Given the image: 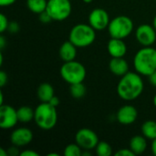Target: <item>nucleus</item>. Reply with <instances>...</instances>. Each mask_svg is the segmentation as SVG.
<instances>
[{
	"instance_id": "37998d69",
	"label": "nucleus",
	"mask_w": 156,
	"mask_h": 156,
	"mask_svg": "<svg viewBox=\"0 0 156 156\" xmlns=\"http://www.w3.org/2000/svg\"><path fill=\"white\" fill-rule=\"evenodd\" d=\"M2 64H3V55L0 54V65H2Z\"/></svg>"
},
{
	"instance_id": "423d86ee",
	"label": "nucleus",
	"mask_w": 156,
	"mask_h": 156,
	"mask_svg": "<svg viewBox=\"0 0 156 156\" xmlns=\"http://www.w3.org/2000/svg\"><path fill=\"white\" fill-rule=\"evenodd\" d=\"M133 30V22L127 16H118L110 21L108 32L111 37L124 39Z\"/></svg>"
},
{
	"instance_id": "4468645a",
	"label": "nucleus",
	"mask_w": 156,
	"mask_h": 156,
	"mask_svg": "<svg viewBox=\"0 0 156 156\" xmlns=\"http://www.w3.org/2000/svg\"><path fill=\"white\" fill-rule=\"evenodd\" d=\"M107 50L112 58H123L127 53V46L123 39L112 37L107 44Z\"/></svg>"
},
{
	"instance_id": "9b49d317",
	"label": "nucleus",
	"mask_w": 156,
	"mask_h": 156,
	"mask_svg": "<svg viewBox=\"0 0 156 156\" xmlns=\"http://www.w3.org/2000/svg\"><path fill=\"white\" fill-rule=\"evenodd\" d=\"M110 21L108 12L101 7L94 8L89 15V24L95 30H103L108 28Z\"/></svg>"
},
{
	"instance_id": "1a4fd4ad",
	"label": "nucleus",
	"mask_w": 156,
	"mask_h": 156,
	"mask_svg": "<svg viewBox=\"0 0 156 156\" xmlns=\"http://www.w3.org/2000/svg\"><path fill=\"white\" fill-rule=\"evenodd\" d=\"M135 38L144 47H151L156 41V30L154 26L143 24L135 30Z\"/></svg>"
},
{
	"instance_id": "aec40b11",
	"label": "nucleus",
	"mask_w": 156,
	"mask_h": 156,
	"mask_svg": "<svg viewBox=\"0 0 156 156\" xmlns=\"http://www.w3.org/2000/svg\"><path fill=\"white\" fill-rule=\"evenodd\" d=\"M142 134L147 140H154L156 139V122L153 120H148L144 122L142 125Z\"/></svg>"
},
{
	"instance_id": "b1692460",
	"label": "nucleus",
	"mask_w": 156,
	"mask_h": 156,
	"mask_svg": "<svg viewBox=\"0 0 156 156\" xmlns=\"http://www.w3.org/2000/svg\"><path fill=\"white\" fill-rule=\"evenodd\" d=\"M83 149L76 143V144H68L63 152V154L65 156H82Z\"/></svg>"
},
{
	"instance_id": "79ce46f5",
	"label": "nucleus",
	"mask_w": 156,
	"mask_h": 156,
	"mask_svg": "<svg viewBox=\"0 0 156 156\" xmlns=\"http://www.w3.org/2000/svg\"><path fill=\"white\" fill-rule=\"evenodd\" d=\"M153 102H154V105L155 106V108H156V94L154 95V99H153Z\"/></svg>"
},
{
	"instance_id": "cd10ccee",
	"label": "nucleus",
	"mask_w": 156,
	"mask_h": 156,
	"mask_svg": "<svg viewBox=\"0 0 156 156\" xmlns=\"http://www.w3.org/2000/svg\"><path fill=\"white\" fill-rule=\"evenodd\" d=\"M115 156H135V154L130 148H127V149H120L115 153Z\"/></svg>"
},
{
	"instance_id": "0eeeda50",
	"label": "nucleus",
	"mask_w": 156,
	"mask_h": 156,
	"mask_svg": "<svg viewBox=\"0 0 156 156\" xmlns=\"http://www.w3.org/2000/svg\"><path fill=\"white\" fill-rule=\"evenodd\" d=\"M48 13L55 21H64L71 14L72 5L70 0H48Z\"/></svg>"
},
{
	"instance_id": "a211bd4d",
	"label": "nucleus",
	"mask_w": 156,
	"mask_h": 156,
	"mask_svg": "<svg viewBox=\"0 0 156 156\" xmlns=\"http://www.w3.org/2000/svg\"><path fill=\"white\" fill-rule=\"evenodd\" d=\"M37 95L41 102H49V101L55 96L54 89L51 84L48 82L41 83L37 88Z\"/></svg>"
},
{
	"instance_id": "412c9836",
	"label": "nucleus",
	"mask_w": 156,
	"mask_h": 156,
	"mask_svg": "<svg viewBox=\"0 0 156 156\" xmlns=\"http://www.w3.org/2000/svg\"><path fill=\"white\" fill-rule=\"evenodd\" d=\"M48 0H27V8L34 14L39 15L47 9Z\"/></svg>"
},
{
	"instance_id": "4c0bfd02",
	"label": "nucleus",
	"mask_w": 156,
	"mask_h": 156,
	"mask_svg": "<svg viewBox=\"0 0 156 156\" xmlns=\"http://www.w3.org/2000/svg\"><path fill=\"white\" fill-rule=\"evenodd\" d=\"M3 99H4V96H3V92L1 91V92H0V105H3V104H4Z\"/></svg>"
},
{
	"instance_id": "2f4dec72",
	"label": "nucleus",
	"mask_w": 156,
	"mask_h": 156,
	"mask_svg": "<svg viewBox=\"0 0 156 156\" xmlns=\"http://www.w3.org/2000/svg\"><path fill=\"white\" fill-rule=\"evenodd\" d=\"M16 1V0H0V5L2 7L9 6V5H12L13 4H15Z\"/></svg>"
},
{
	"instance_id": "58836bf2",
	"label": "nucleus",
	"mask_w": 156,
	"mask_h": 156,
	"mask_svg": "<svg viewBox=\"0 0 156 156\" xmlns=\"http://www.w3.org/2000/svg\"><path fill=\"white\" fill-rule=\"evenodd\" d=\"M153 26H154V29L156 30V15H155V16L154 17V20H153Z\"/></svg>"
},
{
	"instance_id": "473e14b6",
	"label": "nucleus",
	"mask_w": 156,
	"mask_h": 156,
	"mask_svg": "<svg viewBox=\"0 0 156 156\" xmlns=\"http://www.w3.org/2000/svg\"><path fill=\"white\" fill-rule=\"evenodd\" d=\"M149 81L153 86L156 87V70L149 76Z\"/></svg>"
},
{
	"instance_id": "6e6552de",
	"label": "nucleus",
	"mask_w": 156,
	"mask_h": 156,
	"mask_svg": "<svg viewBox=\"0 0 156 156\" xmlns=\"http://www.w3.org/2000/svg\"><path fill=\"white\" fill-rule=\"evenodd\" d=\"M75 141L83 150L88 151L95 149L100 142L97 133L88 128H82L79 130L75 135Z\"/></svg>"
},
{
	"instance_id": "f704fd0d",
	"label": "nucleus",
	"mask_w": 156,
	"mask_h": 156,
	"mask_svg": "<svg viewBox=\"0 0 156 156\" xmlns=\"http://www.w3.org/2000/svg\"><path fill=\"white\" fill-rule=\"evenodd\" d=\"M151 150L152 153L154 154V155L156 156V139L152 141V144H151Z\"/></svg>"
},
{
	"instance_id": "c9c22d12",
	"label": "nucleus",
	"mask_w": 156,
	"mask_h": 156,
	"mask_svg": "<svg viewBox=\"0 0 156 156\" xmlns=\"http://www.w3.org/2000/svg\"><path fill=\"white\" fill-rule=\"evenodd\" d=\"M5 37L1 35L0 36V48H5Z\"/></svg>"
},
{
	"instance_id": "39448f33",
	"label": "nucleus",
	"mask_w": 156,
	"mask_h": 156,
	"mask_svg": "<svg viewBox=\"0 0 156 156\" xmlns=\"http://www.w3.org/2000/svg\"><path fill=\"white\" fill-rule=\"evenodd\" d=\"M87 75L85 67L79 61L71 60L64 62L60 68L61 78L69 85L83 82Z\"/></svg>"
},
{
	"instance_id": "5701e85b",
	"label": "nucleus",
	"mask_w": 156,
	"mask_h": 156,
	"mask_svg": "<svg viewBox=\"0 0 156 156\" xmlns=\"http://www.w3.org/2000/svg\"><path fill=\"white\" fill-rule=\"evenodd\" d=\"M95 151L98 156H111L112 154V146L105 141H100L95 147Z\"/></svg>"
},
{
	"instance_id": "ddd939ff",
	"label": "nucleus",
	"mask_w": 156,
	"mask_h": 156,
	"mask_svg": "<svg viewBox=\"0 0 156 156\" xmlns=\"http://www.w3.org/2000/svg\"><path fill=\"white\" fill-rule=\"evenodd\" d=\"M116 117L119 123L122 125H130L136 122L138 118V111L133 105H124L119 109Z\"/></svg>"
},
{
	"instance_id": "dca6fc26",
	"label": "nucleus",
	"mask_w": 156,
	"mask_h": 156,
	"mask_svg": "<svg viewBox=\"0 0 156 156\" xmlns=\"http://www.w3.org/2000/svg\"><path fill=\"white\" fill-rule=\"evenodd\" d=\"M58 54H59L60 58L64 62L75 60L77 57V47L73 43H71L69 40L66 41L60 46Z\"/></svg>"
},
{
	"instance_id": "f257e3e1",
	"label": "nucleus",
	"mask_w": 156,
	"mask_h": 156,
	"mask_svg": "<svg viewBox=\"0 0 156 156\" xmlns=\"http://www.w3.org/2000/svg\"><path fill=\"white\" fill-rule=\"evenodd\" d=\"M144 83L142 75L135 72H127L121 77L117 85V93L119 97L126 101H132L138 99L143 93Z\"/></svg>"
},
{
	"instance_id": "2eb2a0df",
	"label": "nucleus",
	"mask_w": 156,
	"mask_h": 156,
	"mask_svg": "<svg viewBox=\"0 0 156 156\" xmlns=\"http://www.w3.org/2000/svg\"><path fill=\"white\" fill-rule=\"evenodd\" d=\"M109 69L113 75L122 77L129 72V64L123 58H112L109 62Z\"/></svg>"
},
{
	"instance_id": "bb28decb",
	"label": "nucleus",
	"mask_w": 156,
	"mask_h": 156,
	"mask_svg": "<svg viewBox=\"0 0 156 156\" xmlns=\"http://www.w3.org/2000/svg\"><path fill=\"white\" fill-rule=\"evenodd\" d=\"M38 16H39V20H40V22L43 23V24H48V23H49V22L52 20V17L50 16V15L48 13L47 10H45L44 12L40 13Z\"/></svg>"
},
{
	"instance_id": "7ed1b4c3",
	"label": "nucleus",
	"mask_w": 156,
	"mask_h": 156,
	"mask_svg": "<svg viewBox=\"0 0 156 156\" xmlns=\"http://www.w3.org/2000/svg\"><path fill=\"white\" fill-rule=\"evenodd\" d=\"M34 122L44 131L53 129L58 122L57 107H54L49 102H41L35 109Z\"/></svg>"
},
{
	"instance_id": "c85d7f7f",
	"label": "nucleus",
	"mask_w": 156,
	"mask_h": 156,
	"mask_svg": "<svg viewBox=\"0 0 156 156\" xmlns=\"http://www.w3.org/2000/svg\"><path fill=\"white\" fill-rule=\"evenodd\" d=\"M18 148H19V147H17V146H16V145H13V144H12V146H11L10 148H8V150H7V154H8V155L9 156L20 155V152H19Z\"/></svg>"
},
{
	"instance_id": "f8f14e48",
	"label": "nucleus",
	"mask_w": 156,
	"mask_h": 156,
	"mask_svg": "<svg viewBox=\"0 0 156 156\" xmlns=\"http://www.w3.org/2000/svg\"><path fill=\"white\" fill-rule=\"evenodd\" d=\"M33 140V133L26 127L15 129L10 135V142L17 147H24L29 144Z\"/></svg>"
},
{
	"instance_id": "f03ea898",
	"label": "nucleus",
	"mask_w": 156,
	"mask_h": 156,
	"mask_svg": "<svg viewBox=\"0 0 156 156\" xmlns=\"http://www.w3.org/2000/svg\"><path fill=\"white\" fill-rule=\"evenodd\" d=\"M133 67L142 76H150L156 70V49L152 47H144L139 49L133 58Z\"/></svg>"
},
{
	"instance_id": "c756f323",
	"label": "nucleus",
	"mask_w": 156,
	"mask_h": 156,
	"mask_svg": "<svg viewBox=\"0 0 156 156\" xmlns=\"http://www.w3.org/2000/svg\"><path fill=\"white\" fill-rule=\"evenodd\" d=\"M7 83V74L5 71H0V87L3 88Z\"/></svg>"
},
{
	"instance_id": "ea45409f",
	"label": "nucleus",
	"mask_w": 156,
	"mask_h": 156,
	"mask_svg": "<svg viewBox=\"0 0 156 156\" xmlns=\"http://www.w3.org/2000/svg\"><path fill=\"white\" fill-rule=\"evenodd\" d=\"M48 156H59L58 154H56V153H50V154H48Z\"/></svg>"
},
{
	"instance_id": "e433bc0d",
	"label": "nucleus",
	"mask_w": 156,
	"mask_h": 156,
	"mask_svg": "<svg viewBox=\"0 0 156 156\" xmlns=\"http://www.w3.org/2000/svg\"><path fill=\"white\" fill-rule=\"evenodd\" d=\"M7 151H5L4 148H0V156H7Z\"/></svg>"
},
{
	"instance_id": "f3484780",
	"label": "nucleus",
	"mask_w": 156,
	"mask_h": 156,
	"mask_svg": "<svg viewBox=\"0 0 156 156\" xmlns=\"http://www.w3.org/2000/svg\"><path fill=\"white\" fill-rule=\"evenodd\" d=\"M129 148L135 155L142 154L147 149V139L144 135H135L130 140Z\"/></svg>"
},
{
	"instance_id": "a19ab883",
	"label": "nucleus",
	"mask_w": 156,
	"mask_h": 156,
	"mask_svg": "<svg viewBox=\"0 0 156 156\" xmlns=\"http://www.w3.org/2000/svg\"><path fill=\"white\" fill-rule=\"evenodd\" d=\"M84 3H86V4H90L93 0H82Z\"/></svg>"
},
{
	"instance_id": "72a5a7b5",
	"label": "nucleus",
	"mask_w": 156,
	"mask_h": 156,
	"mask_svg": "<svg viewBox=\"0 0 156 156\" xmlns=\"http://www.w3.org/2000/svg\"><path fill=\"white\" fill-rule=\"evenodd\" d=\"M49 103L51 105H53L54 107H58L59 105V99L57 97V96H54L50 101H49Z\"/></svg>"
},
{
	"instance_id": "6ab92c4d",
	"label": "nucleus",
	"mask_w": 156,
	"mask_h": 156,
	"mask_svg": "<svg viewBox=\"0 0 156 156\" xmlns=\"http://www.w3.org/2000/svg\"><path fill=\"white\" fill-rule=\"evenodd\" d=\"M18 122L22 123H28L34 121L35 117V110L31 109L28 106H22L16 110Z\"/></svg>"
},
{
	"instance_id": "20e7f679",
	"label": "nucleus",
	"mask_w": 156,
	"mask_h": 156,
	"mask_svg": "<svg viewBox=\"0 0 156 156\" xmlns=\"http://www.w3.org/2000/svg\"><path fill=\"white\" fill-rule=\"evenodd\" d=\"M96 30L89 24H77L69 31V40L77 48H87L96 39Z\"/></svg>"
},
{
	"instance_id": "393cba45",
	"label": "nucleus",
	"mask_w": 156,
	"mask_h": 156,
	"mask_svg": "<svg viewBox=\"0 0 156 156\" xmlns=\"http://www.w3.org/2000/svg\"><path fill=\"white\" fill-rule=\"evenodd\" d=\"M9 25V21L7 17L4 14H0V33L3 34L5 30H7Z\"/></svg>"
},
{
	"instance_id": "9d476101",
	"label": "nucleus",
	"mask_w": 156,
	"mask_h": 156,
	"mask_svg": "<svg viewBox=\"0 0 156 156\" xmlns=\"http://www.w3.org/2000/svg\"><path fill=\"white\" fill-rule=\"evenodd\" d=\"M18 122L17 112L10 105L0 106V128L3 130H9L14 128Z\"/></svg>"
},
{
	"instance_id": "7c9ffc66",
	"label": "nucleus",
	"mask_w": 156,
	"mask_h": 156,
	"mask_svg": "<svg viewBox=\"0 0 156 156\" xmlns=\"http://www.w3.org/2000/svg\"><path fill=\"white\" fill-rule=\"evenodd\" d=\"M39 154L33 150H25L20 153V156H38Z\"/></svg>"
},
{
	"instance_id": "4be33fe9",
	"label": "nucleus",
	"mask_w": 156,
	"mask_h": 156,
	"mask_svg": "<svg viewBox=\"0 0 156 156\" xmlns=\"http://www.w3.org/2000/svg\"><path fill=\"white\" fill-rule=\"evenodd\" d=\"M69 93L76 100L82 99L86 94V87L82 82L72 84L69 88Z\"/></svg>"
},
{
	"instance_id": "a878e982",
	"label": "nucleus",
	"mask_w": 156,
	"mask_h": 156,
	"mask_svg": "<svg viewBox=\"0 0 156 156\" xmlns=\"http://www.w3.org/2000/svg\"><path fill=\"white\" fill-rule=\"evenodd\" d=\"M7 30L9 31L10 34H16V33H18V31L20 30L19 24H18L17 22H16V21H11V22H9Z\"/></svg>"
}]
</instances>
